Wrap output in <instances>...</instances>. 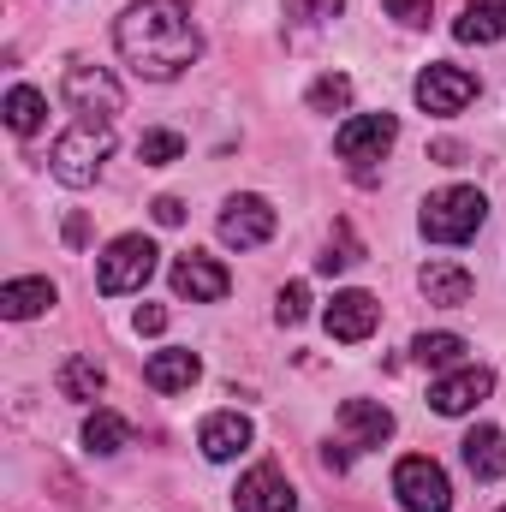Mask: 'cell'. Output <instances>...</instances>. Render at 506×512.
Returning <instances> with one entry per match:
<instances>
[{"label":"cell","instance_id":"obj_14","mask_svg":"<svg viewBox=\"0 0 506 512\" xmlns=\"http://www.w3.org/2000/svg\"><path fill=\"white\" fill-rule=\"evenodd\" d=\"M251 441H256V429H251V417H239V411H215V417H203V429H197V447H203V459H215V465L239 459Z\"/></svg>","mask_w":506,"mask_h":512},{"label":"cell","instance_id":"obj_4","mask_svg":"<svg viewBox=\"0 0 506 512\" xmlns=\"http://www.w3.org/2000/svg\"><path fill=\"white\" fill-rule=\"evenodd\" d=\"M155 245L143 233H120L108 251L96 256V292L102 298H126V292H143L149 274H155Z\"/></svg>","mask_w":506,"mask_h":512},{"label":"cell","instance_id":"obj_26","mask_svg":"<svg viewBox=\"0 0 506 512\" xmlns=\"http://www.w3.org/2000/svg\"><path fill=\"white\" fill-rule=\"evenodd\" d=\"M137 155H143L149 167H173V161L185 155V137H179V131H143V137H137Z\"/></svg>","mask_w":506,"mask_h":512},{"label":"cell","instance_id":"obj_19","mask_svg":"<svg viewBox=\"0 0 506 512\" xmlns=\"http://www.w3.org/2000/svg\"><path fill=\"white\" fill-rule=\"evenodd\" d=\"M48 304H54V280H42V274L0 286V316H6V322H30V316H42Z\"/></svg>","mask_w":506,"mask_h":512},{"label":"cell","instance_id":"obj_21","mask_svg":"<svg viewBox=\"0 0 506 512\" xmlns=\"http://www.w3.org/2000/svg\"><path fill=\"white\" fill-rule=\"evenodd\" d=\"M126 441H131V423L120 417V411L96 405V411L84 417V447H90V453H102V459H108V453H120Z\"/></svg>","mask_w":506,"mask_h":512},{"label":"cell","instance_id":"obj_2","mask_svg":"<svg viewBox=\"0 0 506 512\" xmlns=\"http://www.w3.org/2000/svg\"><path fill=\"white\" fill-rule=\"evenodd\" d=\"M108 155H114V126L108 120H72L48 149V173L60 185H72V191H84V185H96Z\"/></svg>","mask_w":506,"mask_h":512},{"label":"cell","instance_id":"obj_25","mask_svg":"<svg viewBox=\"0 0 506 512\" xmlns=\"http://www.w3.org/2000/svg\"><path fill=\"white\" fill-rule=\"evenodd\" d=\"M304 102H310V114H346L352 108V78L346 72H322Z\"/></svg>","mask_w":506,"mask_h":512},{"label":"cell","instance_id":"obj_20","mask_svg":"<svg viewBox=\"0 0 506 512\" xmlns=\"http://www.w3.org/2000/svg\"><path fill=\"white\" fill-rule=\"evenodd\" d=\"M453 36L459 42H501L506 36V0H465V12L453 18Z\"/></svg>","mask_w":506,"mask_h":512},{"label":"cell","instance_id":"obj_30","mask_svg":"<svg viewBox=\"0 0 506 512\" xmlns=\"http://www.w3.org/2000/svg\"><path fill=\"white\" fill-rule=\"evenodd\" d=\"M387 6V18H399V24H429V12H435V0H381Z\"/></svg>","mask_w":506,"mask_h":512},{"label":"cell","instance_id":"obj_18","mask_svg":"<svg viewBox=\"0 0 506 512\" xmlns=\"http://www.w3.org/2000/svg\"><path fill=\"white\" fill-rule=\"evenodd\" d=\"M197 376H203V358L197 352H155L143 364V382L155 387V393H191Z\"/></svg>","mask_w":506,"mask_h":512},{"label":"cell","instance_id":"obj_1","mask_svg":"<svg viewBox=\"0 0 506 512\" xmlns=\"http://www.w3.org/2000/svg\"><path fill=\"white\" fill-rule=\"evenodd\" d=\"M114 48L137 78L149 84H173L179 72L197 66L203 54V36H197V18L185 0H131L114 24Z\"/></svg>","mask_w":506,"mask_h":512},{"label":"cell","instance_id":"obj_8","mask_svg":"<svg viewBox=\"0 0 506 512\" xmlns=\"http://www.w3.org/2000/svg\"><path fill=\"white\" fill-rule=\"evenodd\" d=\"M274 227H280V215H274V203L256 197V191L227 197V209H221V239H227L233 251H256V245H268Z\"/></svg>","mask_w":506,"mask_h":512},{"label":"cell","instance_id":"obj_7","mask_svg":"<svg viewBox=\"0 0 506 512\" xmlns=\"http://www.w3.org/2000/svg\"><path fill=\"white\" fill-rule=\"evenodd\" d=\"M477 102V78L465 72V66H447V60H435V66H423L417 72V108L423 114H465Z\"/></svg>","mask_w":506,"mask_h":512},{"label":"cell","instance_id":"obj_31","mask_svg":"<svg viewBox=\"0 0 506 512\" xmlns=\"http://www.w3.org/2000/svg\"><path fill=\"white\" fill-rule=\"evenodd\" d=\"M149 209H155V221H161V227H179V221H185V203H179V197H155Z\"/></svg>","mask_w":506,"mask_h":512},{"label":"cell","instance_id":"obj_16","mask_svg":"<svg viewBox=\"0 0 506 512\" xmlns=\"http://www.w3.org/2000/svg\"><path fill=\"white\" fill-rule=\"evenodd\" d=\"M417 286H423V298L441 304V310H459V304H471V292H477L471 268H459V262H423Z\"/></svg>","mask_w":506,"mask_h":512},{"label":"cell","instance_id":"obj_34","mask_svg":"<svg viewBox=\"0 0 506 512\" xmlns=\"http://www.w3.org/2000/svg\"><path fill=\"white\" fill-rule=\"evenodd\" d=\"M84 239H90V221H84V215H72V221H66V245H84Z\"/></svg>","mask_w":506,"mask_h":512},{"label":"cell","instance_id":"obj_5","mask_svg":"<svg viewBox=\"0 0 506 512\" xmlns=\"http://www.w3.org/2000/svg\"><path fill=\"white\" fill-rule=\"evenodd\" d=\"M60 96L72 102L78 120H108V126H114V114L126 108V90L114 84V72H108V66H90V60H72V66H66Z\"/></svg>","mask_w":506,"mask_h":512},{"label":"cell","instance_id":"obj_17","mask_svg":"<svg viewBox=\"0 0 506 512\" xmlns=\"http://www.w3.org/2000/svg\"><path fill=\"white\" fill-rule=\"evenodd\" d=\"M459 447H465V471H471L477 483H501L506 477V435L495 423H477Z\"/></svg>","mask_w":506,"mask_h":512},{"label":"cell","instance_id":"obj_12","mask_svg":"<svg viewBox=\"0 0 506 512\" xmlns=\"http://www.w3.org/2000/svg\"><path fill=\"white\" fill-rule=\"evenodd\" d=\"M173 292H179V298H191V304H221V298L233 292V274H227L215 256L191 251V256H179V262H173Z\"/></svg>","mask_w":506,"mask_h":512},{"label":"cell","instance_id":"obj_35","mask_svg":"<svg viewBox=\"0 0 506 512\" xmlns=\"http://www.w3.org/2000/svg\"><path fill=\"white\" fill-rule=\"evenodd\" d=\"M501 512H506V507H501Z\"/></svg>","mask_w":506,"mask_h":512},{"label":"cell","instance_id":"obj_3","mask_svg":"<svg viewBox=\"0 0 506 512\" xmlns=\"http://www.w3.org/2000/svg\"><path fill=\"white\" fill-rule=\"evenodd\" d=\"M483 221H489V203H483L477 185H447V191H435V197L423 203V215H417V227H423L429 245H465V239L483 233Z\"/></svg>","mask_w":506,"mask_h":512},{"label":"cell","instance_id":"obj_9","mask_svg":"<svg viewBox=\"0 0 506 512\" xmlns=\"http://www.w3.org/2000/svg\"><path fill=\"white\" fill-rule=\"evenodd\" d=\"M489 393H495V370H483V364H459V370H447L441 382L429 387V405H435L441 417H465V411H477Z\"/></svg>","mask_w":506,"mask_h":512},{"label":"cell","instance_id":"obj_24","mask_svg":"<svg viewBox=\"0 0 506 512\" xmlns=\"http://www.w3.org/2000/svg\"><path fill=\"white\" fill-rule=\"evenodd\" d=\"M42 114H48V96L42 90H30V84H12L6 90V126L18 131V137H30V131L42 126Z\"/></svg>","mask_w":506,"mask_h":512},{"label":"cell","instance_id":"obj_29","mask_svg":"<svg viewBox=\"0 0 506 512\" xmlns=\"http://www.w3.org/2000/svg\"><path fill=\"white\" fill-rule=\"evenodd\" d=\"M340 12H346V0H286V18L292 24H328Z\"/></svg>","mask_w":506,"mask_h":512},{"label":"cell","instance_id":"obj_11","mask_svg":"<svg viewBox=\"0 0 506 512\" xmlns=\"http://www.w3.org/2000/svg\"><path fill=\"white\" fill-rule=\"evenodd\" d=\"M322 328L334 334V340H346V346H358V340H370L381 328V304L370 298V292H334V304L322 310Z\"/></svg>","mask_w":506,"mask_h":512},{"label":"cell","instance_id":"obj_23","mask_svg":"<svg viewBox=\"0 0 506 512\" xmlns=\"http://www.w3.org/2000/svg\"><path fill=\"white\" fill-rule=\"evenodd\" d=\"M102 387H108V370H102L90 352H72V358L60 364V393H66V399H96Z\"/></svg>","mask_w":506,"mask_h":512},{"label":"cell","instance_id":"obj_28","mask_svg":"<svg viewBox=\"0 0 506 512\" xmlns=\"http://www.w3.org/2000/svg\"><path fill=\"white\" fill-rule=\"evenodd\" d=\"M274 316L292 328V322H304L310 316V286L304 280H292V286H280V298H274Z\"/></svg>","mask_w":506,"mask_h":512},{"label":"cell","instance_id":"obj_10","mask_svg":"<svg viewBox=\"0 0 506 512\" xmlns=\"http://www.w3.org/2000/svg\"><path fill=\"white\" fill-rule=\"evenodd\" d=\"M393 137H399V120L393 114H358V120H346V126L334 131V155L364 167V161H381L393 149Z\"/></svg>","mask_w":506,"mask_h":512},{"label":"cell","instance_id":"obj_22","mask_svg":"<svg viewBox=\"0 0 506 512\" xmlns=\"http://www.w3.org/2000/svg\"><path fill=\"white\" fill-rule=\"evenodd\" d=\"M465 352H471V346H465L459 334H417V340H411V358H417L423 370H441V376H447V370H459V364H465Z\"/></svg>","mask_w":506,"mask_h":512},{"label":"cell","instance_id":"obj_27","mask_svg":"<svg viewBox=\"0 0 506 512\" xmlns=\"http://www.w3.org/2000/svg\"><path fill=\"white\" fill-rule=\"evenodd\" d=\"M352 262H364V251H358L352 227H340L334 245H328V256H316V268H322V274H340V268H352Z\"/></svg>","mask_w":506,"mask_h":512},{"label":"cell","instance_id":"obj_33","mask_svg":"<svg viewBox=\"0 0 506 512\" xmlns=\"http://www.w3.org/2000/svg\"><path fill=\"white\" fill-rule=\"evenodd\" d=\"M322 465H328V471H346V465H352V441H340V447L328 441V447H322Z\"/></svg>","mask_w":506,"mask_h":512},{"label":"cell","instance_id":"obj_13","mask_svg":"<svg viewBox=\"0 0 506 512\" xmlns=\"http://www.w3.org/2000/svg\"><path fill=\"white\" fill-rule=\"evenodd\" d=\"M233 507L239 512H298V495H292V483H286V471H274V465H256L239 477V489H233Z\"/></svg>","mask_w":506,"mask_h":512},{"label":"cell","instance_id":"obj_6","mask_svg":"<svg viewBox=\"0 0 506 512\" xmlns=\"http://www.w3.org/2000/svg\"><path fill=\"white\" fill-rule=\"evenodd\" d=\"M393 495H399V507L405 512H447L453 507V483H447V471H441L435 459H423V453H411V459L393 465Z\"/></svg>","mask_w":506,"mask_h":512},{"label":"cell","instance_id":"obj_15","mask_svg":"<svg viewBox=\"0 0 506 512\" xmlns=\"http://www.w3.org/2000/svg\"><path fill=\"white\" fill-rule=\"evenodd\" d=\"M340 429H346V441H352L358 453H370V447H381V441L393 435V411H387L381 399H346V405H340Z\"/></svg>","mask_w":506,"mask_h":512},{"label":"cell","instance_id":"obj_32","mask_svg":"<svg viewBox=\"0 0 506 512\" xmlns=\"http://www.w3.org/2000/svg\"><path fill=\"white\" fill-rule=\"evenodd\" d=\"M161 328H167V310L161 304H143L137 310V334H161Z\"/></svg>","mask_w":506,"mask_h":512}]
</instances>
